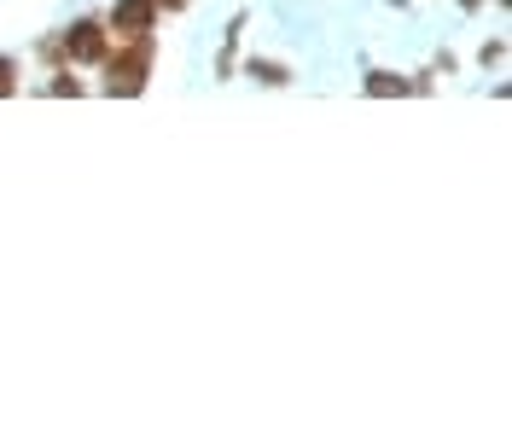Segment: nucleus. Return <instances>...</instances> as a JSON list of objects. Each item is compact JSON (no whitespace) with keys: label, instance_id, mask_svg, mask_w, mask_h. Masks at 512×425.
Returning <instances> with one entry per match:
<instances>
[{"label":"nucleus","instance_id":"obj_9","mask_svg":"<svg viewBox=\"0 0 512 425\" xmlns=\"http://www.w3.org/2000/svg\"><path fill=\"white\" fill-rule=\"evenodd\" d=\"M507 59V41H483V53H478V65L489 70V65H501Z\"/></svg>","mask_w":512,"mask_h":425},{"label":"nucleus","instance_id":"obj_10","mask_svg":"<svg viewBox=\"0 0 512 425\" xmlns=\"http://www.w3.org/2000/svg\"><path fill=\"white\" fill-rule=\"evenodd\" d=\"M158 12H187V0H152Z\"/></svg>","mask_w":512,"mask_h":425},{"label":"nucleus","instance_id":"obj_8","mask_svg":"<svg viewBox=\"0 0 512 425\" xmlns=\"http://www.w3.org/2000/svg\"><path fill=\"white\" fill-rule=\"evenodd\" d=\"M47 94H53V99H76V94H88V88H82V82L70 76V65H64V70H53V82H47Z\"/></svg>","mask_w":512,"mask_h":425},{"label":"nucleus","instance_id":"obj_6","mask_svg":"<svg viewBox=\"0 0 512 425\" xmlns=\"http://www.w3.org/2000/svg\"><path fill=\"white\" fill-rule=\"evenodd\" d=\"M239 30H245V12H239V18L227 24V35H222V59H216V76H222V82L239 70Z\"/></svg>","mask_w":512,"mask_h":425},{"label":"nucleus","instance_id":"obj_3","mask_svg":"<svg viewBox=\"0 0 512 425\" xmlns=\"http://www.w3.org/2000/svg\"><path fill=\"white\" fill-rule=\"evenodd\" d=\"M163 12L152 6V0H117L111 12H105V30H111V41H134V35H158Z\"/></svg>","mask_w":512,"mask_h":425},{"label":"nucleus","instance_id":"obj_2","mask_svg":"<svg viewBox=\"0 0 512 425\" xmlns=\"http://www.w3.org/2000/svg\"><path fill=\"white\" fill-rule=\"evenodd\" d=\"M111 53V30L105 18H76L70 30H59V59L64 65H99Z\"/></svg>","mask_w":512,"mask_h":425},{"label":"nucleus","instance_id":"obj_5","mask_svg":"<svg viewBox=\"0 0 512 425\" xmlns=\"http://www.w3.org/2000/svg\"><path fill=\"white\" fill-rule=\"evenodd\" d=\"M245 76H251V82H262V88H286L291 82V65H280V59H245Z\"/></svg>","mask_w":512,"mask_h":425},{"label":"nucleus","instance_id":"obj_7","mask_svg":"<svg viewBox=\"0 0 512 425\" xmlns=\"http://www.w3.org/2000/svg\"><path fill=\"white\" fill-rule=\"evenodd\" d=\"M18 88H24V65L12 53H0V99H12Z\"/></svg>","mask_w":512,"mask_h":425},{"label":"nucleus","instance_id":"obj_1","mask_svg":"<svg viewBox=\"0 0 512 425\" xmlns=\"http://www.w3.org/2000/svg\"><path fill=\"white\" fill-rule=\"evenodd\" d=\"M152 65H158V35H134V41H117L105 59H99V70H105V94L111 99H134L146 94V82H152Z\"/></svg>","mask_w":512,"mask_h":425},{"label":"nucleus","instance_id":"obj_4","mask_svg":"<svg viewBox=\"0 0 512 425\" xmlns=\"http://www.w3.org/2000/svg\"><path fill=\"white\" fill-rule=\"evenodd\" d=\"M361 94L402 99V94H414V76H396V70H367V76H361Z\"/></svg>","mask_w":512,"mask_h":425},{"label":"nucleus","instance_id":"obj_11","mask_svg":"<svg viewBox=\"0 0 512 425\" xmlns=\"http://www.w3.org/2000/svg\"><path fill=\"white\" fill-rule=\"evenodd\" d=\"M460 6H466V12H478V6H483V0H460Z\"/></svg>","mask_w":512,"mask_h":425}]
</instances>
